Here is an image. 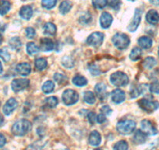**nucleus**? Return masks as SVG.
<instances>
[{
    "instance_id": "f257e3e1",
    "label": "nucleus",
    "mask_w": 159,
    "mask_h": 150,
    "mask_svg": "<svg viewBox=\"0 0 159 150\" xmlns=\"http://www.w3.org/2000/svg\"><path fill=\"white\" fill-rule=\"evenodd\" d=\"M32 124L29 120L21 119L17 120L12 127V132L16 136H24L31 130Z\"/></svg>"
},
{
    "instance_id": "f03ea898",
    "label": "nucleus",
    "mask_w": 159,
    "mask_h": 150,
    "mask_svg": "<svg viewBox=\"0 0 159 150\" xmlns=\"http://www.w3.org/2000/svg\"><path fill=\"white\" fill-rule=\"evenodd\" d=\"M136 122L133 120H120L116 124V130L119 134L128 135L132 134L136 129Z\"/></svg>"
},
{
    "instance_id": "7ed1b4c3",
    "label": "nucleus",
    "mask_w": 159,
    "mask_h": 150,
    "mask_svg": "<svg viewBox=\"0 0 159 150\" xmlns=\"http://www.w3.org/2000/svg\"><path fill=\"white\" fill-rule=\"evenodd\" d=\"M112 43L119 50L126 49L130 43V39L127 35L124 33H116L112 37Z\"/></svg>"
},
{
    "instance_id": "20e7f679",
    "label": "nucleus",
    "mask_w": 159,
    "mask_h": 150,
    "mask_svg": "<svg viewBox=\"0 0 159 150\" xmlns=\"http://www.w3.org/2000/svg\"><path fill=\"white\" fill-rule=\"evenodd\" d=\"M110 82L116 87H123L129 83V77L123 72L118 71L111 75Z\"/></svg>"
},
{
    "instance_id": "39448f33",
    "label": "nucleus",
    "mask_w": 159,
    "mask_h": 150,
    "mask_svg": "<svg viewBox=\"0 0 159 150\" xmlns=\"http://www.w3.org/2000/svg\"><path fill=\"white\" fill-rule=\"evenodd\" d=\"M62 102L66 105H74L79 100V95L73 89H66L63 91L62 96Z\"/></svg>"
},
{
    "instance_id": "423d86ee",
    "label": "nucleus",
    "mask_w": 159,
    "mask_h": 150,
    "mask_svg": "<svg viewBox=\"0 0 159 150\" xmlns=\"http://www.w3.org/2000/svg\"><path fill=\"white\" fill-rule=\"evenodd\" d=\"M138 105L145 112L151 114L159 108V102L148 99H142L138 101Z\"/></svg>"
},
{
    "instance_id": "0eeeda50",
    "label": "nucleus",
    "mask_w": 159,
    "mask_h": 150,
    "mask_svg": "<svg viewBox=\"0 0 159 150\" xmlns=\"http://www.w3.org/2000/svg\"><path fill=\"white\" fill-rule=\"evenodd\" d=\"M105 35L102 32H94L88 36L87 39V44L94 47L100 46L104 41Z\"/></svg>"
},
{
    "instance_id": "6e6552de",
    "label": "nucleus",
    "mask_w": 159,
    "mask_h": 150,
    "mask_svg": "<svg viewBox=\"0 0 159 150\" xmlns=\"http://www.w3.org/2000/svg\"><path fill=\"white\" fill-rule=\"evenodd\" d=\"M29 85H30V82L27 79L18 78L13 80V82L11 83V87L13 91H15V92H20V91L28 88Z\"/></svg>"
},
{
    "instance_id": "1a4fd4ad",
    "label": "nucleus",
    "mask_w": 159,
    "mask_h": 150,
    "mask_svg": "<svg viewBox=\"0 0 159 150\" xmlns=\"http://www.w3.org/2000/svg\"><path fill=\"white\" fill-rule=\"evenodd\" d=\"M140 128H141L142 131L147 135H156L157 134V130L155 127L154 126L152 123L148 120H143L140 123Z\"/></svg>"
},
{
    "instance_id": "9d476101",
    "label": "nucleus",
    "mask_w": 159,
    "mask_h": 150,
    "mask_svg": "<svg viewBox=\"0 0 159 150\" xmlns=\"http://www.w3.org/2000/svg\"><path fill=\"white\" fill-rule=\"evenodd\" d=\"M141 16L142 13L141 10L140 9H137L135 10V13H134V16L133 17L132 21H131L130 24L128 26L127 29L130 32H134L137 29V27L140 25V23L141 21Z\"/></svg>"
},
{
    "instance_id": "9b49d317",
    "label": "nucleus",
    "mask_w": 159,
    "mask_h": 150,
    "mask_svg": "<svg viewBox=\"0 0 159 150\" xmlns=\"http://www.w3.org/2000/svg\"><path fill=\"white\" fill-rule=\"evenodd\" d=\"M111 101L116 104H120L123 102L126 99V94L124 91L121 89H115L113 90L111 94Z\"/></svg>"
},
{
    "instance_id": "f8f14e48",
    "label": "nucleus",
    "mask_w": 159,
    "mask_h": 150,
    "mask_svg": "<svg viewBox=\"0 0 159 150\" xmlns=\"http://www.w3.org/2000/svg\"><path fill=\"white\" fill-rule=\"evenodd\" d=\"M17 105L18 103L17 102H16V99H13V98H10V99L6 102V104L3 106V109H2V111H3L4 114L7 116H10V114L16 110Z\"/></svg>"
},
{
    "instance_id": "ddd939ff",
    "label": "nucleus",
    "mask_w": 159,
    "mask_h": 150,
    "mask_svg": "<svg viewBox=\"0 0 159 150\" xmlns=\"http://www.w3.org/2000/svg\"><path fill=\"white\" fill-rule=\"evenodd\" d=\"M112 16L107 12H104L101 15L100 17V25L102 28L107 29L111 26L112 23Z\"/></svg>"
},
{
    "instance_id": "4468645a",
    "label": "nucleus",
    "mask_w": 159,
    "mask_h": 150,
    "mask_svg": "<svg viewBox=\"0 0 159 150\" xmlns=\"http://www.w3.org/2000/svg\"><path fill=\"white\" fill-rule=\"evenodd\" d=\"M16 71L21 76H27L31 72V67L27 63H21L16 67Z\"/></svg>"
},
{
    "instance_id": "2eb2a0df",
    "label": "nucleus",
    "mask_w": 159,
    "mask_h": 150,
    "mask_svg": "<svg viewBox=\"0 0 159 150\" xmlns=\"http://www.w3.org/2000/svg\"><path fill=\"white\" fill-rule=\"evenodd\" d=\"M41 42V49L44 52H50L54 49L55 44L52 39L48 38H43L40 41Z\"/></svg>"
},
{
    "instance_id": "dca6fc26",
    "label": "nucleus",
    "mask_w": 159,
    "mask_h": 150,
    "mask_svg": "<svg viewBox=\"0 0 159 150\" xmlns=\"http://www.w3.org/2000/svg\"><path fill=\"white\" fill-rule=\"evenodd\" d=\"M95 93L97 95V96L98 97V99L101 101H103L104 99L106 98L107 96V91H106V85L104 83L101 82V83L97 84L95 85Z\"/></svg>"
},
{
    "instance_id": "f3484780",
    "label": "nucleus",
    "mask_w": 159,
    "mask_h": 150,
    "mask_svg": "<svg viewBox=\"0 0 159 150\" xmlns=\"http://www.w3.org/2000/svg\"><path fill=\"white\" fill-rule=\"evenodd\" d=\"M89 144L92 146H98L102 142V136L97 131H93L89 136Z\"/></svg>"
},
{
    "instance_id": "a211bd4d",
    "label": "nucleus",
    "mask_w": 159,
    "mask_h": 150,
    "mask_svg": "<svg viewBox=\"0 0 159 150\" xmlns=\"http://www.w3.org/2000/svg\"><path fill=\"white\" fill-rule=\"evenodd\" d=\"M146 20L150 24L155 25L159 22V14L156 10H151L146 15Z\"/></svg>"
},
{
    "instance_id": "6ab92c4d",
    "label": "nucleus",
    "mask_w": 159,
    "mask_h": 150,
    "mask_svg": "<svg viewBox=\"0 0 159 150\" xmlns=\"http://www.w3.org/2000/svg\"><path fill=\"white\" fill-rule=\"evenodd\" d=\"M20 16L24 20H30L33 16V10L30 6H24L20 10Z\"/></svg>"
},
{
    "instance_id": "aec40b11",
    "label": "nucleus",
    "mask_w": 159,
    "mask_h": 150,
    "mask_svg": "<svg viewBox=\"0 0 159 150\" xmlns=\"http://www.w3.org/2000/svg\"><path fill=\"white\" fill-rule=\"evenodd\" d=\"M147 140V134H144L143 131H136L135 134H134V138H133V141L137 145H140V144H143Z\"/></svg>"
},
{
    "instance_id": "412c9836",
    "label": "nucleus",
    "mask_w": 159,
    "mask_h": 150,
    "mask_svg": "<svg viewBox=\"0 0 159 150\" xmlns=\"http://www.w3.org/2000/svg\"><path fill=\"white\" fill-rule=\"evenodd\" d=\"M138 44L142 49H150L153 45V41L152 39L148 38V37L143 36L140 37V39H138Z\"/></svg>"
},
{
    "instance_id": "4be33fe9",
    "label": "nucleus",
    "mask_w": 159,
    "mask_h": 150,
    "mask_svg": "<svg viewBox=\"0 0 159 150\" xmlns=\"http://www.w3.org/2000/svg\"><path fill=\"white\" fill-rule=\"evenodd\" d=\"M9 45H10V48L15 51H20L22 47V43H21L20 39L18 37H13L9 42Z\"/></svg>"
},
{
    "instance_id": "5701e85b",
    "label": "nucleus",
    "mask_w": 159,
    "mask_h": 150,
    "mask_svg": "<svg viewBox=\"0 0 159 150\" xmlns=\"http://www.w3.org/2000/svg\"><path fill=\"white\" fill-rule=\"evenodd\" d=\"M44 34L49 36H53L56 33V27L52 23H46L44 25Z\"/></svg>"
},
{
    "instance_id": "b1692460",
    "label": "nucleus",
    "mask_w": 159,
    "mask_h": 150,
    "mask_svg": "<svg viewBox=\"0 0 159 150\" xmlns=\"http://www.w3.org/2000/svg\"><path fill=\"white\" fill-rule=\"evenodd\" d=\"M73 84L74 85L77 87H83L88 84V80L86 79V77H84V76L81 75H76L72 80Z\"/></svg>"
},
{
    "instance_id": "393cba45",
    "label": "nucleus",
    "mask_w": 159,
    "mask_h": 150,
    "mask_svg": "<svg viewBox=\"0 0 159 150\" xmlns=\"http://www.w3.org/2000/svg\"><path fill=\"white\" fill-rule=\"evenodd\" d=\"M11 8V4L7 0H1L0 1V15H6Z\"/></svg>"
},
{
    "instance_id": "a878e982",
    "label": "nucleus",
    "mask_w": 159,
    "mask_h": 150,
    "mask_svg": "<svg viewBox=\"0 0 159 150\" xmlns=\"http://www.w3.org/2000/svg\"><path fill=\"white\" fill-rule=\"evenodd\" d=\"M72 9V2L68 1V0H65L63 2H61L60 6H59V11L62 14H66V13H69L70 10Z\"/></svg>"
},
{
    "instance_id": "bb28decb",
    "label": "nucleus",
    "mask_w": 159,
    "mask_h": 150,
    "mask_svg": "<svg viewBox=\"0 0 159 150\" xmlns=\"http://www.w3.org/2000/svg\"><path fill=\"white\" fill-rule=\"evenodd\" d=\"M156 64H157V61L152 56H148V57H147L143 63V67L146 69H148V70H151L153 67H155Z\"/></svg>"
},
{
    "instance_id": "cd10ccee",
    "label": "nucleus",
    "mask_w": 159,
    "mask_h": 150,
    "mask_svg": "<svg viewBox=\"0 0 159 150\" xmlns=\"http://www.w3.org/2000/svg\"><path fill=\"white\" fill-rule=\"evenodd\" d=\"M84 102H87L88 104L93 105V104L95 103L96 102L95 96H94V94L92 91H86V92H84Z\"/></svg>"
},
{
    "instance_id": "c85d7f7f",
    "label": "nucleus",
    "mask_w": 159,
    "mask_h": 150,
    "mask_svg": "<svg viewBox=\"0 0 159 150\" xmlns=\"http://www.w3.org/2000/svg\"><path fill=\"white\" fill-rule=\"evenodd\" d=\"M142 56V50L138 47H135L132 49L130 54H129V58L133 61H137L141 58Z\"/></svg>"
},
{
    "instance_id": "c756f323",
    "label": "nucleus",
    "mask_w": 159,
    "mask_h": 150,
    "mask_svg": "<svg viewBox=\"0 0 159 150\" xmlns=\"http://www.w3.org/2000/svg\"><path fill=\"white\" fill-rule=\"evenodd\" d=\"M55 88V84L54 82L52 81H47L46 82L44 83L42 85V91L45 94H49V93L52 92L53 90Z\"/></svg>"
},
{
    "instance_id": "7c9ffc66",
    "label": "nucleus",
    "mask_w": 159,
    "mask_h": 150,
    "mask_svg": "<svg viewBox=\"0 0 159 150\" xmlns=\"http://www.w3.org/2000/svg\"><path fill=\"white\" fill-rule=\"evenodd\" d=\"M48 66V62L45 58H38L35 60V67L38 70H43Z\"/></svg>"
},
{
    "instance_id": "2f4dec72",
    "label": "nucleus",
    "mask_w": 159,
    "mask_h": 150,
    "mask_svg": "<svg viewBox=\"0 0 159 150\" xmlns=\"http://www.w3.org/2000/svg\"><path fill=\"white\" fill-rule=\"evenodd\" d=\"M40 51V49L38 45H35L34 42H28L27 44V53L29 55H34L38 53Z\"/></svg>"
},
{
    "instance_id": "473e14b6",
    "label": "nucleus",
    "mask_w": 159,
    "mask_h": 150,
    "mask_svg": "<svg viewBox=\"0 0 159 150\" xmlns=\"http://www.w3.org/2000/svg\"><path fill=\"white\" fill-rule=\"evenodd\" d=\"M45 102L47 106H48L49 108H55L58 105V103H59L58 99L56 97H55V96H50V97L46 98Z\"/></svg>"
},
{
    "instance_id": "72a5a7b5",
    "label": "nucleus",
    "mask_w": 159,
    "mask_h": 150,
    "mask_svg": "<svg viewBox=\"0 0 159 150\" xmlns=\"http://www.w3.org/2000/svg\"><path fill=\"white\" fill-rule=\"evenodd\" d=\"M91 2H92V5L94 8L102 10L107 6L108 0H92Z\"/></svg>"
},
{
    "instance_id": "f704fd0d",
    "label": "nucleus",
    "mask_w": 159,
    "mask_h": 150,
    "mask_svg": "<svg viewBox=\"0 0 159 150\" xmlns=\"http://www.w3.org/2000/svg\"><path fill=\"white\" fill-rule=\"evenodd\" d=\"M128 143L124 140L119 141L115 144L113 150H128Z\"/></svg>"
},
{
    "instance_id": "c9c22d12",
    "label": "nucleus",
    "mask_w": 159,
    "mask_h": 150,
    "mask_svg": "<svg viewBox=\"0 0 159 150\" xmlns=\"http://www.w3.org/2000/svg\"><path fill=\"white\" fill-rule=\"evenodd\" d=\"M57 0H42V6L47 10H51L56 5Z\"/></svg>"
},
{
    "instance_id": "e433bc0d",
    "label": "nucleus",
    "mask_w": 159,
    "mask_h": 150,
    "mask_svg": "<svg viewBox=\"0 0 159 150\" xmlns=\"http://www.w3.org/2000/svg\"><path fill=\"white\" fill-rule=\"evenodd\" d=\"M91 20H92L91 15L89 13H85L84 14H83L79 18V22L81 24H83V25H84V24H89L91 21Z\"/></svg>"
},
{
    "instance_id": "4c0bfd02",
    "label": "nucleus",
    "mask_w": 159,
    "mask_h": 150,
    "mask_svg": "<svg viewBox=\"0 0 159 150\" xmlns=\"http://www.w3.org/2000/svg\"><path fill=\"white\" fill-rule=\"evenodd\" d=\"M62 65L68 69H71L72 67H74V63H73V60L72 59L71 57L70 56H65V57L62 59Z\"/></svg>"
},
{
    "instance_id": "58836bf2",
    "label": "nucleus",
    "mask_w": 159,
    "mask_h": 150,
    "mask_svg": "<svg viewBox=\"0 0 159 150\" xmlns=\"http://www.w3.org/2000/svg\"><path fill=\"white\" fill-rule=\"evenodd\" d=\"M53 78H54V80L59 84L65 83L66 81L67 80V77H66L65 75L62 74V73H55L54 76H53Z\"/></svg>"
},
{
    "instance_id": "ea45409f",
    "label": "nucleus",
    "mask_w": 159,
    "mask_h": 150,
    "mask_svg": "<svg viewBox=\"0 0 159 150\" xmlns=\"http://www.w3.org/2000/svg\"><path fill=\"white\" fill-rule=\"evenodd\" d=\"M0 58H2L4 62L7 63L10 59V54L7 51V49H0Z\"/></svg>"
},
{
    "instance_id": "a19ab883",
    "label": "nucleus",
    "mask_w": 159,
    "mask_h": 150,
    "mask_svg": "<svg viewBox=\"0 0 159 150\" xmlns=\"http://www.w3.org/2000/svg\"><path fill=\"white\" fill-rule=\"evenodd\" d=\"M108 3L109 4L110 7L113 10H119L120 5H121V1L120 0H108Z\"/></svg>"
},
{
    "instance_id": "79ce46f5",
    "label": "nucleus",
    "mask_w": 159,
    "mask_h": 150,
    "mask_svg": "<svg viewBox=\"0 0 159 150\" xmlns=\"http://www.w3.org/2000/svg\"><path fill=\"white\" fill-rule=\"evenodd\" d=\"M149 90L151 92L154 93V94H159V82H154L150 85Z\"/></svg>"
},
{
    "instance_id": "37998d69",
    "label": "nucleus",
    "mask_w": 159,
    "mask_h": 150,
    "mask_svg": "<svg viewBox=\"0 0 159 150\" xmlns=\"http://www.w3.org/2000/svg\"><path fill=\"white\" fill-rule=\"evenodd\" d=\"M142 92H143V90H142V88H140V87H138V88H136V87L135 88H133L130 91L131 98H137Z\"/></svg>"
},
{
    "instance_id": "c03bdc74",
    "label": "nucleus",
    "mask_w": 159,
    "mask_h": 150,
    "mask_svg": "<svg viewBox=\"0 0 159 150\" xmlns=\"http://www.w3.org/2000/svg\"><path fill=\"white\" fill-rule=\"evenodd\" d=\"M89 70L91 74H93L94 76H98V75L101 74L100 69L94 64H91V65L89 66Z\"/></svg>"
},
{
    "instance_id": "a18cd8bd",
    "label": "nucleus",
    "mask_w": 159,
    "mask_h": 150,
    "mask_svg": "<svg viewBox=\"0 0 159 150\" xmlns=\"http://www.w3.org/2000/svg\"><path fill=\"white\" fill-rule=\"evenodd\" d=\"M26 31V35H27V39H34L35 37V35H36V33H35V30L33 28V27H27L25 30Z\"/></svg>"
},
{
    "instance_id": "49530a36",
    "label": "nucleus",
    "mask_w": 159,
    "mask_h": 150,
    "mask_svg": "<svg viewBox=\"0 0 159 150\" xmlns=\"http://www.w3.org/2000/svg\"><path fill=\"white\" fill-rule=\"evenodd\" d=\"M88 119L91 124H94V123L97 121V116L94 112H90L88 114Z\"/></svg>"
},
{
    "instance_id": "de8ad7c7",
    "label": "nucleus",
    "mask_w": 159,
    "mask_h": 150,
    "mask_svg": "<svg viewBox=\"0 0 159 150\" xmlns=\"http://www.w3.org/2000/svg\"><path fill=\"white\" fill-rule=\"evenodd\" d=\"M101 112H102L103 114H105V115L108 116L111 114L112 110H111V109L110 108L108 105H103V106L102 107V109H101Z\"/></svg>"
},
{
    "instance_id": "09e8293b",
    "label": "nucleus",
    "mask_w": 159,
    "mask_h": 150,
    "mask_svg": "<svg viewBox=\"0 0 159 150\" xmlns=\"http://www.w3.org/2000/svg\"><path fill=\"white\" fill-rule=\"evenodd\" d=\"M105 120H106V118H105V114H100L97 116V122L98 124H103Z\"/></svg>"
},
{
    "instance_id": "8fccbe9b",
    "label": "nucleus",
    "mask_w": 159,
    "mask_h": 150,
    "mask_svg": "<svg viewBox=\"0 0 159 150\" xmlns=\"http://www.w3.org/2000/svg\"><path fill=\"white\" fill-rule=\"evenodd\" d=\"M6 143H7V138L2 133H0V148H2Z\"/></svg>"
},
{
    "instance_id": "3c124183",
    "label": "nucleus",
    "mask_w": 159,
    "mask_h": 150,
    "mask_svg": "<svg viewBox=\"0 0 159 150\" xmlns=\"http://www.w3.org/2000/svg\"><path fill=\"white\" fill-rule=\"evenodd\" d=\"M3 123H4V117L2 114H0V127L2 126Z\"/></svg>"
},
{
    "instance_id": "603ef678",
    "label": "nucleus",
    "mask_w": 159,
    "mask_h": 150,
    "mask_svg": "<svg viewBox=\"0 0 159 150\" xmlns=\"http://www.w3.org/2000/svg\"><path fill=\"white\" fill-rule=\"evenodd\" d=\"M5 28H6V26L4 25V24H0V33H1V32H3L4 30H5Z\"/></svg>"
},
{
    "instance_id": "864d4df0",
    "label": "nucleus",
    "mask_w": 159,
    "mask_h": 150,
    "mask_svg": "<svg viewBox=\"0 0 159 150\" xmlns=\"http://www.w3.org/2000/svg\"><path fill=\"white\" fill-rule=\"evenodd\" d=\"M151 2H152V3L155 4V5L159 4V0H151Z\"/></svg>"
},
{
    "instance_id": "5fc2aeb1",
    "label": "nucleus",
    "mask_w": 159,
    "mask_h": 150,
    "mask_svg": "<svg viewBox=\"0 0 159 150\" xmlns=\"http://www.w3.org/2000/svg\"><path fill=\"white\" fill-rule=\"evenodd\" d=\"M2 70H3V69H2V63H1V62H0V73H2Z\"/></svg>"
},
{
    "instance_id": "6e6d98bb",
    "label": "nucleus",
    "mask_w": 159,
    "mask_h": 150,
    "mask_svg": "<svg viewBox=\"0 0 159 150\" xmlns=\"http://www.w3.org/2000/svg\"><path fill=\"white\" fill-rule=\"evenodd\" d=\"M2 35H1V33H0V45L2 44Z\"/></svg>"
},
{
    "instance_id": "4d7b16f0",
    "label": "nucleus",
    "mask_w": 159,
    "mask_h": 150,
    "mask_svg": "<svg viewBox=\"0 0 159 150\" xmlns=\"http://www.w3.org/2000/svg\"><path fill=\"white\" fill-rule=\"evenodd\" d=\"M94 150H102V149H100V148H96V149H94Z\"/></svg>"
},
{
    "instance_id": "13d9d810",
    "label": "nucleus",
    "mask_w": 159,
    "mask_h": 150,
    "mask_svg": "<svg viewBox=\"0 0 159 150\" xmlns=\"http://www.w3.org/2000/svg\"><path fill=\"white\" fill-rule=\"evenodd\" d=\"M129 1H132L133 2V1H135V0H129Z\"/></svg>"
},
{
    "instance_id": "bf43d9fd",
    "label": "nucleus",
    "mask_w": 159,
    "mask_h": 150,
    "mask_svg": "<svg viewBox=\"0 0 159 150\" xmlns=\"http://www.w3.org/2000/svg\"><path fill=\"white\" fill-rule=\"evenodd\" d=\"M158 56H159V49H158Z\"/></svg>"
}]
</instances>
